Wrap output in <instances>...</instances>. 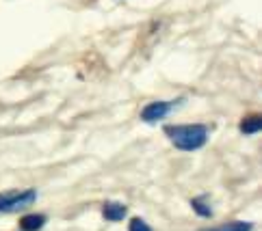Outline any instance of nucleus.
<instances>
[{"instance_id":"1","label":"nucleus","mask_w":262,"mask_h":231,"mask_svg":"<svg viewBox=\"0 0 262 231\" xmlns=\"http://www.w3.org/2000/svg\"><path fill=\"white\" fill-rule=\"evenodd\" d=\"M208 125L204 123H184V125H167L165 136L180 151H195L208 143Z\"/></svg>"},{"instance_id":"2","label":"nucleus","mask_w":262,"mask_h":231,"mask_svg":"<svg viewBox=\"0 0 262 231\" xmlns=\"http://www.w3.org/2000/svg\"><path fill=\"white\" fill-rule=\"evenodd\" d=\"M37 199V190H9V192H0V214L7 212H17L22 208H29L31 203Z\"/></svg>"},{"instance_id":"3","label":"nucleus","mask_w":262,"mask_h":231,"mask_svg":"<svg viewBox=\"0 0 262 231\" xmlns=\"http://www.w3.org/2000/svg\"><path fill=\"white\" fill-rule=\"evenodd\" d=\"M182 101V99H180ZM180 101H163V99H158V101H149L147 106H143L141 110V121L145 123H156V121H163V119L171 113V110L180 104Z\"/></svg>"},{"instance_id":"4","label":"nucleus","mask_w":262,"mask_h":231,"mask_svg":"<svg viewBox=\"0 0 262 231\" xmlns=\"http://www.w3.org/2000/svg\"><path fill=\"white\" fill-rule=\"evenodd\" d=\"M126 206L119 201H106L104 206H102V216H104L106 220H111V223H119V220L126 218Z\"/></svg>"},{"instance_id":"5","label":"nucleus","mask_w":262,"mask_h":231,"mask_svg":"<svg viewBox=\"0 0 262 231\" xmlns=\"http://www.w3.org/2000/svg\"><path fill=\"white\" fill-rule=\"evenodd\" d=\"M46 225L43 214H26L20 218V229L22 231H39Z\"/></svg>"},{"instance_id":"6","label":"nucleus","mask_w":262,"mask_h":231,"mask_svg":"<svg viewBox=\"0 0 262 231\" xmlns=\"http://www.w3.org/2000/svg\"><path fill=\"white\" fill-rule=\"evenodd\" d=\"M262 130V117L260 115H249L241 121V132L243 134H256Z\"/></svg>"},{"instance_id":"7","label":"nucleus","mask_w":262,"mask_h":231,"mask_svg":"<svg viewBox=\"0 0 262 231\" xmlns=\"http://www.w3.org/2000/svg\"><path fill=\"white\" fill-rule=\"evenodd\" d=\"M254 225L251 223H243V220H232V223L226 225H219V227H212V229H202V231H251Z\"/></svg>"},{"instance_id":"8","label":"nucleus","mask_w":262,"mask_h":231,"mask_svg":"<svg viewBox=\"0 0 262 231\" xmlns=\"http://www.w3.org/2000/svg\"><path fill=\"white\" fill-rule=\"evenodd\" d=\"M191 208L198 212L200 216H204V218H210L212 216V208L206 203V199L204 197H195V199H191Z\"/></svg>"},{"instance_id":"9","label":"nucleus","mask_w":262,"mask_h":231,"mask_svg":"<svg viewBox=\"0 0 262 231\" xmlns=\"http://www.w3.org/2000/svg\"><path fill=\"white\" fill-rule=\"evenodd\" d=\"M128 231H154L152 227H149L147 223H145V220L143 218H133V220H130V225H128Z\"/></svg>"}]
</instances>
